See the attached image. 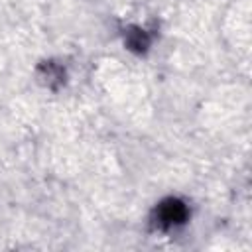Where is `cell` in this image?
<instances>
[{
	"instance_id": "obj_1",
	"label": "cell",
	"mask_w": 252,
	"mask_h": 252,
	"mask_svg": "<svg viewBox=\"0 0 252 252\" xmlns=\"http://www.w3.org/2000/svg\"><path fill=\"white\" fill-rule=\"evenodd\" d=\"M185 215H187L185 207H183L179 201H173V199H171V201L163 203L161 209H159V224H163V226H171V224L183 222Z\"/></svg>"
}]
</instances>
